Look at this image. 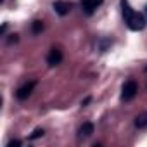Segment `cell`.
<instances>
[{"mask_svg": "<svg viewBox=\"0 0 147 147\" xmlns=\"http://www.w3.org/2000/svg\"><path fill=\"white\" fill-rule=\"evenodd\" d=\"M61 61H62L61 50H59V49H50V52H49V55H47V64H49L50 67H54V66H57Z\"/></svg>", "mask_w": 147, "mask_h": 147, "instance_id": "5", "label": "cell"}, {"mask_svg": "<svg viewBox=\"0 0 147 147\" xmlns=\"http://www.w3.org/2000/svg\"><path fill=\"white\" fill-rule=\"evenodd\" d=\"M42 30H43L42 21H35V23H33V31H35V33H38V31H42Z\"/></svg>", "mask_w": 147, "mask_h": 147, "instance_id": "10", "label": "cell"}, {"mask_svg": "<svg viewBox=\"0 0 147 147\" xmlns=\"http://www.w3.org/2000/svg\"><path fill=\"white\" fill-rule=\"evenodd\" d=\"M102 2L104 0H82L80 2V5H82V11H83V14H87V16H92L100 5H102Z\"/></svg>", "mask_w": 147, "mask_h": 147, "instance_id": "3", "label": "cell"}, {"mask_svg": "<svg viewBox=\"0 0 147 147\" xmlns=\"http://www.w3.org/2000/svg\"><path fill=\"white\" fill-rule=\"evenodd\" d=\"M145 16H147V5H145Z\"/></svg>", "mask_w": 147, "mask_h": 147, "instance_id": "11", "label": "cell"}, {"mask_svg": "<svg viewBox=\"0 0 147 147\" xmlns=\"http://www.w3.org/2000/svg\"><path fill=\"white\" fill-rule=\"evenodd\" d=\"M94 133V125L92 123H83V126L80 128V137H90Z\"/></svg>", "mask_w": 147, "mask_h": 147, "instance_id": "7", "label": "cell"}, {"mask_svg": "<svg viewBox=\"0 0 147 147\" xmlns=\"http://www.w3.org/2000/svg\"><path fill=\"white\" fill-rule=\"evenodd\" d=\"M42 135H43V130H42V128H36V130L30 135V138H31V140H35V138H38V137H42Z\"/></svg>", "mask_w": 147, "mask_h": 147, "instance_id": "9", "label": "cell"}, {"mask_svg": "<svg viewBox=\"0 0 147 147\" xmlns=\"http://www.w3.org/2000/svg\"><path fill=\"white\" fill-rule=\"evenodd\" d=\"M54 11L61 16H66L69 11H71V4L67 2H61V0H57V2H54Z\"/></svg>", "mask_w": 147, "mask_h": 147, "instance_id": "6", "label": "cell"}, {"mask_svg": "<svg viewBox=\"0 0 147 147\" xmlns=\"http://www.w3.org/2000/svg\"><path fill=\"white\" fill-rule=\"evenodd\" d=\"M135 126H137V128H147V113L138 114V116L135 118Z\"/></svg>", "mask_w": 147, "mask_h": 147, "instance_id": "8", "label": "cell"}, {"mask_svg": "<svg viewBox=\"0 0 147 147\" xmlns=\"http://www.w3.org/2000/svg\"><path fill=\"white\" fill-rule=\"evenodd\" d=\"M121 9H123L125 23H126V26H128L131 31H140V30L145 28V18H144L140 12H137V11H133V9L130 7L128 0H121Z\"/></svg>", "mask_w": 147, "mask_h": 147, "instance_id": "1", "label": "cell"}, {"mask_svg": "<svg viewBox=\"0 0 147 147\" xmlns=\"http://www.w3.org/2000/svg\"><path fill=\"white\" fill-rule=\"evenodd\" d=\"M135 95H137V83H135L133 80H128V82L123 85V88H121V99H123L125 102H128V100H131Z\"/></svg>", "mask_w": 147, "mask_h": 147, "instance_id": "2", "label": "cell"}, {"mask_svg": "<svg viewBox=\"0 0 147 147\" xmlns=\"http://www.w3.org/2000/svg\"><path fill=\"white\" fill-rule=\"evenodd\" d=\"M35 85H36V82H28V83H24L23 87H19V88H18V92H16V97H18L19 100H24V99H28V97H30V94L33 92Z\"/></svg>", "mask_w": 147, "mask_h": 147, "instance_id": "4", "label": "cell"}]
</instances>
